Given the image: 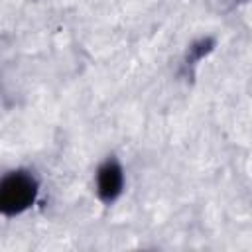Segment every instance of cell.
Wrapping results in <instances>:
<instances>
[{"instance_id": "1", "label": "cell", "mask_w": 252, "mask_h": 252, "mask_svg": "<svg viewBox=\"0 0 252 252\" xmlns=\"http://www.w3.org/2000/svg\"><path fill=\"white\" fill-rule=\"evenodd\" d=\"M37 197V181L28 171H12L0 183V209L4 215H20Z\"/></svg>"}, {"instance_id": "2", "label": "cell", "mask_w": 252, "mask_h": 252, "mask_svg": "<svg viewBox=\"0 0 252 252\" xmlns=\"http://www.w3.org/2000/svg\"><path fill=\"white\" fill-rule=\"evenodd\" d=\"M122 167L114 158H108L96 171V193L104 203H112L122 193Z\"/></svg>"}]
</instances>
